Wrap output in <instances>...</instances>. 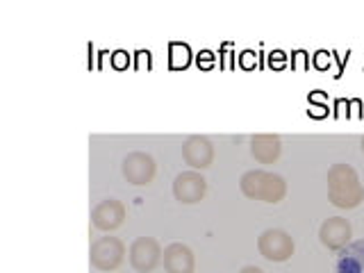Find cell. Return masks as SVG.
Wrapping results in <instances>:
<instances>
[{
  "instance_id": "cell-1",
  "label": "cell",
  "mask_w": 364,
  "mask_h": 273,
  "mask_svg": "<svg viewBox=\"0 0 364 273\" xmlns=\"http://www.w3.org/2000/svg\"><path fill=\"white\" fill-rule=\"evenodd\" d=\"M328 198L341 210L358 208L364 198V187L360 185L358 171L348 164H335L328 171Z\"/></svg>"
},
{
  "instance_id": "cell-2",
  "label": "cell",
  "mask_w": 364,
  "mask_h": 273,
  "mask_svg": "<svg viewBox=\"0 0 364 273\" xmlns=\"http://www.w3.org/2000/svg\"><path fill=\"white\" fill-rule=\"evenodd\" d=\"M244 196L253 200L264 203H280L287 193V185L278 173H269V171H248L239 180Z\"/></svg>"
},
{
  "instance_id": "cell-3",
  "label": "cell",
  "mask_w": 364,
  "mask_h": 273,
  "mask_svg": "<svg viewBox=\"0 0 364 273\" xmlns=\"http://www.w3.org/2000/svg\"><path fill=\"white\" fill-rule=\"evenodd\" d=\"M125 255V246L119 237H100L91 244V264L98 271H114Z\"/></svg>"
},
{
  "instance_id": "cell-4",
  "label": "cell",
  "mask_w": 364,
  "mask_h": 273,
  "mask_svg": "<svg viewBox=\"0 0 364 273\" xmlns=\"http://www.w3.org/2000/svg\"><path fill=\"white\" fill-rule=\"evenodd\" d=\"M257 250L262 253V257H267L271 262H284L294 255V239L284 230L271 228V230H264L259 235Z\"/></svg>"
},
{
  "instance_id": "cell-5",
  "label": "cell",
  "mask_w": 364,
  "mask_h": 273,
  "mask_svg": "<svg viewBox=\"0 0 364 273\" xmlns=\"http://www.w3.org/2000/svg\"><path fill=\"white\" fill-rule=\"evenodd\" d=\"M128 255L134 271L151 273L159 264V259H162V246L153 237H136L128 250Z\"/></svg>"
},
{
  "instance_id": "cell-6",
  "label": "cell",
  "mask_w": 364,
  "mask_h": 273,
  "mask_svg": "<svg viewBox=\"0 0 364 273\" xmlns=\"http://www.w3.org/2000/svg\"><path fill=\"white\" fill-rule=\"evenodd\" d=\"M121 173L130 185H151L155 178V159L148 153L134 151L123 157Z\"/></svg>"
},
{
  "instance_id": "cell-7",
  "label": "cell",
  "mask_w": 364,
  "mask_h": 273,
  "mask_svg": "<svg viewBox=\"0 0 364 273\" xmlns=\"http://www.w3.org/2000/svg\"><path fill=\"white\" fill-rule=\"evenodd\" d=\"M205 191H208V180L198 171H185L173 180V196L185 205L198 203L205 196Z\"/></svg>"
},
{
  "instance_id": "cell-8",
  "label": "cell",
  "mask_w": 364,
  "mask_h": 273,
  "mask_svg": "<svg viewBox=\"0 0 364 273\" xmlns=\"http://www.w3.org/2000/svg\"><path fill=\"white\" fill-rule=\"evenodd\" d=\"M182 157L191 168H208L214 162V146L208 136H200V134H191L182 144Z\"/></svg>"
},
{
  "instance_id": "cell-9",
  "label": "cell",
  "mask_w": 364,
  "mask_h": 273,
  "mask_svg": "<svg viewBox=\"0 0 364 273\" xmlns=\"http://www.w3.org/2000/svg\"><path fill=\"white\" fill-rule=\"evenodd\" d=\"M125 219V208L123 203L117 198H105L100 200L94 210H91V221L102 232H109V230H117V228L123 223Z\"/></svg>"
},
{
  "instance_id": "cell-10",
  "label": "cell",
  "mask_w": 364,
  "mask_h": 273,
  "mask_svg": "<svg viewBox=\"0 0 364 273\" xmlns=\"http://www.w3.org/2000/svg\"><path fill=\"white\" fill-rule=\"evenodd\" d=\"M350 235H353V228L348 223V219L344 216H333V219H326L321 223V230H318V239L321 244L330 250H339L344 248L350 242Z\"/></svg>"
},
{
  "instance_id": "cell-11",
  "label": "cell",
  "mask_w": 364,
  "mask_h": 273,
  "mask_svg": "<svg viewBox=\"0 0 364 273\" xmlns=\"http://www.w3.org/2000/svg\"><path fill=\"white\" fill-rule=\"evenodd\" d=\"M162 262H164V269L166 273H193V253L191 248L185 244H168L162 253Z\"/></svg>"
},
{
  "instance_id": "cell-12",
  "label": "cell",
  "mask_w": 364,
  "mask_h": 273,
  "mask_svg": "<svg viewBox=\"0 0 364 273\" xmlns=\"http://www.w3.org/2000/svg\"><path fill=\"white\" fill-rule=\"evenodd\" d=\"M282 144L278 134H257L250 141V153L259 164H273L280 157Z\"/></svg>"
},
{
  "instance_id": "cell-13",
  "label": "cell",
  "mask_w": 364,
  "mask_h": 273,
  "mask_svg": "<svg viewBox=\"0 0 364 273\" xmlns=\"http://www.w3.org/2000/svg\"><path fill=\"white\" fill-rule=\"evenodd\" d=\"M168 62H171V68H187L191 64V50L187 43L182 41H173L168 46Z\"/></svg>"
},
{
  "instance_id": "cell-14",
  "label": "cell",
  "mask_w": 364,
  "mask_h": 273,
  "mask_svg": "<svg viewBox=\"0 0 364 273\" xmlns=\"http://www.w3.org/2000/svg\"><path fill=\"white\" fill-rule=\"evenodd\" d=\"M291 68H296V71H305V68H310V55H307L305 50H296L291 57Z\"/></svg>"
},
{
  "instance_id": "cell-15",
  "label": "cell",
  "mask_w": 364,
  "mask_h": 273,
  "mask_svg": "<svg viewBox=\"0 0 364 273\" xmlns=\"http://www.w3.org/2000/svg\"><path fill=\"white\" fill-rule=\"evenodd\" d=\"M109 60H112V66H114V68H128V64H130V55L125 53V50H117V53H112V55H109Z\"/></svg>"
},
{
  "instance_id": "cell-16",
  "label": "cell",
  "mask_w": 364,
  "mask_h": 273,
  "mask_svg": "<svg viewBox=\"0 0 364 273\" xmlns=\"http://www.w3.org/2000/svg\"><path fill=\"white\" fill-rule=\"evenodd\" d=\"M269 66L271 68H284L287 66V55H284L282 50H273L269 55Z\"/></svg>"
},
{
  "instance_id": "cell-17",
  "label": "cell",
  "mask_w": 364,
  "mask_h": 273,
  "mask_svg": "<svg viewBox=\"0 0 364 273\" xmlns=\"http://www.w3.org/2000/svg\"><path fill=\"white\" fill-rule=\"evenodd\" d=\"M239 64H242L244 68H253V66H257V55L253 50H244L242 55H239Z\"/></svg>"
},
{
  "instance_id": "cell-18",
  "label": "cell",
  "mask_w": 364,
  "mask_h": 273,
  "mask_svg": "<svg viewBox=\"0 0 364 273\" xmlns=\"http://www.w3.org/2000/svg\"><path fill=\"white\" fill-rule=\"evenodd\" d=\"M330 60H333V55H330L328 50H318V53L314 55V66H316V68H321V71H323V68L330 66Z\"/></svg>"
},
{
  "instance_id": "cell-19",
  "label": "cell",
  "mask_w": 364,
  "mask_h": 273,
  "mask_svg": "<svg viewBox=\"0 0 364 273\" xmlns=\"http://www.w3.org/2000/svg\"><path fill=\"white\" fill-rule=\"evenodd\" d=\"M134 57H136V68H151V53L148 50H139Z\"/></svg>"
},
{
  "instance_id": "cell-20",
  "label": "cell",
  "mask_w": 364,
  "mask_h": 273,
  "mask_svg": "<svg viewBox=\"0 0 364 273\" xmlns=\"http://www.w3.org/2000/svg\"><path fill=\"white\" fill-rule=\"evenodd\" d=\"M307 100H310L312 105H323V107H328V96L323 94V91H312V94L307 96Z\"/></svg>"
},
{
  "instance_id": "cell-21",
  "label": "cell",
  "mask_w": 364,
  "mask_h": 273,
  "mask_svg": "<svg viewBox=\"0 0 364 273\" xmlns=\"http://www.w3.org/2000/svg\"><path fill=\"white\" fill-rule=\"evenodd\" d=\"M214 64V55L210 53V50H203L200 55H198V66H203V68H210Z\"/></svg>"
},
{
  "instance_id": "cell-22",
  "label": "cell",
  "mask_w": 364,
  "mask_h": 273,
  "mask_svg": "<svg viewBox=\"0 0 364 273\" xmlns=\"http://www.w3.org/2000/svg\"><path fill=\"white\" fill-rule=\"evenodd\" d=\"M312 114L314 119H323V117H328V107H323V105H312L310 102V109H307Z\"/></svg>"
},
{
  "instance_id": "cell-23",
  "label": "cell",
  "mask_w": 364,
  "mask_h": 273,
  "mask_svg": "<svg viewBox=\"0 0 364 273\" xmlns=\"http://www.w3.org/2000/svg\"><path fill=\"white\" fill-rule=\"evenodd\" d=\"M348 107H350V112H348V117H353V119H358V117H362V112H360V107H362V102H360V100H350V102H348Z\"/></svg>"
},
{
  "instance_id": "cell-24",
  "label": "cell",
  "mask_w": 364,
  "mask_h": 273,
  "mask_svg": "<svg viewBox=\"0 0 364 273\" xmlns=\"http://www.w3.org/2000/svg\"><path fill=\"white\" fill-rule=\"evenodd\" d=\"M230 50H232V43L230 41L223 43V62H221L223 68H230V62H228V60H230Z\"/></svg>"
},
{
  "instance_id": "cell-25",
  "label": "cell",
  "mask_w": 364,
  "mask_h": 273,
  "mask_svg": "<svg viewBox=\"0 0 364 273\" xmlns=\"http://www.w3.org/2000/svg\"><path fill=\"white\" fill-rule=\"evenodd\" d=\"M239 273H264V271H262L259 267H244Z\"/></svg>"
},
{
  "instance_id": "cell-26",
  "label": "cell",
  "mask_w": 364,
  "mask_h": 273,
  "mask_svg": "<svg viewBox=\"0 0 364 273\" xmlns=\"http://www.w3.org/2000/svg\"><path fill=\"white\" fill-rule=\"evenodd\" d=\"M362 153H364V136H362Z\"/></svg>"
}]
</instances>
